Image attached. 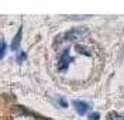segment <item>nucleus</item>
Returning <instances> with one entry per match:
<instances>
[{
  "instance_id": "20e7f679",
  "label": "nucleus",
  "mask_w": 124,
  "mask_h": 120,
  "mask_svg": "<svg viewBox=\"0 0 124 120\" xmlns=\"http://www.w3.org/2000/svg\"><path fill=\"white\" fill-rule=\"evenodd\" d=\"M73 109L76 110L79 114H85L86 110L89 109V106H87V103H85V102H82V100H73Z\"/></svg>"
},
{
  "instance_id": "f03ea898",
  "label": "nucleus",
  "mask_w": 124,
  "mask_h": 120,
  "mask_svg": "<svg viewBox=\"0 0 124 120\" xmlns=\"http://www.w3.org/2000/svg\"><path fill=\"white\" fill-rule=\"evenodd\" d=\"M11 120H37V116L27 112V109H20V110L13 113Z\"/></svg>"
},
{
  "instance_id": "39448f33",
  "label": "nucleus",
  "mask_w": 124,
  "mask_h": 120,
  "mask_svg": "<svg viewBox=\"0 0 124 120\" xmlns=\"http://www.w3.org/2000/svg\"><path fill=\"white\" fill-rule=\"evenodd\" d=\"M21 34H23V30L20 28L17 34H16V37L13 38V42H11V49L13 51H17L18 49V45H20V40H21Z\"/></svg>"
},
{
  "instance_id": "1a4fd4ad",
  "label": "nucleus",
  "mask_w": 124,
  "mask_h": 120,
  "mask_svg": "<svg viewBox=\"0 0 124 120\" xmlns=\"http://www.w3.org/2000/svg\"><path fill=\"white\" fill-rule=\"evenodd\" d=\"M89 119H90V120H99V114H97V113H93Z\"/></svg>"
},
{
  "instance_id": "f257e3e1",
  "label": "nucleus",
  "mask_w": 124,
  "mask_h": 120,
  "mask_svg": "<svg viewBox=\"0 0 124 120\" xmlns=\"http://www.w3.org/2000/svg\"><path fill=\"white\" fill-rule=\"evenodd\" d=\"M87 35H89V30L86 27H76V28H72L68 32H65L63 38L66 41H82Z\"/></svg>"
},
{
  "instance_id": "0eeeda50",
  "label": "nucleus",
  "mask_w": 124,
  "mask_h": 120,
  "mask_svg": "<svg viewBox=\"0 0 124 120\" xmlns=\"http://www.w3.org/2000/svg\"><path fill=\"white\" fill-rule=\"evenodd\" d=\"M108 120H124V119H123V116H120L117 113H113V114L108 116Z\"/></svg>"
},
{
  "instance_id": "7ed1b4c3",
  "label": "nucleus",
  "mask_w": 124,
  "mask_h": 120,
  "mask_svg": "<svg viewBox=\"0 0 124 120\" xmlns=\"http://www.w3.org/2000/svg\"><path fill=\"white\" fill-rule=\"evenodd\" d=\"M70 64V55H69V49H65L63 52H62L61 55H59V59H58V68L63 71V69H66Z\"/></svg>"
},
{
  "instance_id": "6e6552de",
  "label": "nucleus",
  "mask_w": 124,
  "mask_h": 120,
  "mask_svg": "<svg viewBox=\"0 0 124 120\" xmlns=\"http://www.w3.org/2000/svg\"><path fill=\"white\" fill-rule=\"evenodd\" d=\"M23 59H25V54H24V52H18V56H17V62L20 64Z\"/></svg>"
},
{
  "instance_id": "423d86ee",
  "label": "nucleus",
  "mask_w": 124,
  "mask_h": 120,
  "mask_svg": "<svg viewBox=\"0 0 124 120\" xmlns=\"http://www.w3.org/2000/svg\"><path fill=\"white\" fill-rule=\"evenodd\" d=\"M6 49H7V44L4 42V40H0V59L4 56V54H6Z\"/></svg>"
}]
</instances>
